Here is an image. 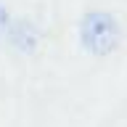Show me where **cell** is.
I'll return each mask as SVG.
<instances>
[{
  "mask_svg": "<svg viewBox=\"0 0 127 127\" xmlns=\"http://www.w3.org/2000/svg\"><path fill=\"white\" fill-rule=\"evenodd\" d=\"M79 40H82L87 53L109 56L119 45V24H117V19L111 13H103V11L85 13V19L79 24Z\"/></svg>",
  "mask_w": 127,
  "mask_h": 127,
  "instance_id": "obj_1",
  "label": "cell"
},
{
  "mask_svg": "<svg viewBox=\"0 0 127 127\" xmlns=\"http://www.w3.org/2000/svg\"><path fill=\"white\" fill-rule=\"evenodd\" d=\"M8 27H11V24H8V13L0 8V32H8Z\"/></svg>",
  "mask_w": 127,
  "mask_h": 127,
  "instance_id": "obj_2",
  "label": "cell"
}]
</instances>
